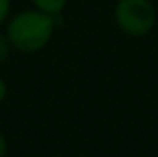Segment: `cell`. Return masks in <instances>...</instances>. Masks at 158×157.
<instances>
[{
  "mask_svg": "<svg viewBox=\"0 0 158 157\" xmlns=\"http://www.w3.org/2000/svg\"><path fill=\"white\" fill-rule=\"evenodd\" d=\"M52 157H61V155H52Z\"/></svg>",
  "mask_w": 158,
  "mask_h": 157,
  "instance_id": "9",
  "label": "cell"
},
{
  "mask_svg": "<svg viewBox=\"0 0 158 157\" xmlns=\"http://www.w3.org/2000/svg\"><path fill=\"white\" fill-rule=\"evenodd\" d=\"M113 17L119 31L130 37L150 34L156 24V10L152 0H118Z\"/></svg>",
  "mask_w": 158,
  "mask_h": 157,
  "instance_id": "2",
  "label": "cell"
},
{
  "mask_svg": "<svg viewBox=\"0 0 158 157\" xmlns=\"http://www.w3.org/2000/svg\"><path fill=\"white\" fill-rule=\"evenodd\" d=\"M32 5H34V9L40 10V12L57 17L66 9L67 0H32Z\"/></svg>",
  "mask_w": 158,
  "mask_h": 157,
  "instance_id": "3",
  "label": "cell"
},
{
  "mask_svg": "<svg viewBox=\"0 0 158 157\" xmlns=\"http://www.w3.org/2000/svg\"><path fill=\"white\" fill-rule=\"evenodd\" d=\"M7 152H9V144H7V139L3 137V133L0 132V157H5Z\"/></svg>",
  "mask_w": 158,
  "mask_h": 157,
  "instance_id": "7",
  "label": "cell"
},
{
  "mask_svg": "<svg viewBox=\"0 0 158 157\" xmlns=\"http://www.w3.org/2000/svg\"><path fill=\"white\" fill-rule=\"evenodd\" d=\"M81 157H93V155H81Z\"/></svg>",
  "mask_w": 158,
  "mask_h": 157,
  "instance_id": "8",
  "label": "cell"
},
{
  "mask_svg": "<svg viewBox=\"0 0 158 157\" xmlns=\"http://www.w3.org/2000/svg\"><path fill=\"white\" fill-rule=\"evenodd\" d=\"M10 10H12V0H0V27L10 19Z\"/></svg>",
  "mask_w": 158,
  "mask_h": 157,
  "instance_id": "5",
  "label": "cell"
},
{
  "mask_svg": "<svg viewBox=\"0 0 158 157\" xmlns=\"http://www.w3.org/2000/svg\"><path fill=\"white\" fill-rule=\"evenodd\" d=\"M7 93H9V86H7V81L0 76V103L7 98Z\"/></svg>",
  "mask_w": 158,
  "mask_h": 157,
  "instance_id": "6",
  "label": "cell"
},
{
  "mask_svg": "<svg viewBox=\"0 0 158 157\" xmlns=\"http://www.w3.org/2000/svg\"><path fill=\"white\" fill-rule=\"evenodd\" d=\"M57 17L44 14L37 9L20 10L7 20L5 34L15 51L37 52L49 44L57 25Z\"/></svg>",
  "mask_w": 158,
  "mask_h": 157,
  "instance_id": "1",
  "label": "cell"
},
{
  "mask_svg": "<svg viewBox=\"0 0 158 157\" xmlns=\"http://www.w3.org/2000/svg\"><path fill=\"white\" fill-rule=\"evenodd\" d=\"M12 49L14 47H12V44H10V39L7 37V34L5 32H0V64L9 59Z\"/></svg>",
  "mask_w": 158,
  "mask_h": 157,
  "instance_id": "4",
  "label": "cell"
}]
</instances>
